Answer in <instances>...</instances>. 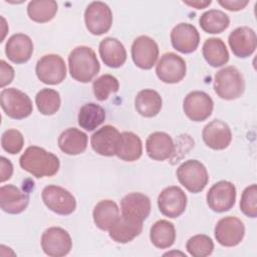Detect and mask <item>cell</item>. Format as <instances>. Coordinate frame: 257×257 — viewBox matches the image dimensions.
<instances>
[{
  "label": "cell",
  "mask_w": 257,
  "mask_h": 257,
  "mask_svg": "<svg viewBox=\"0 0 257 257\" xmlns=\"http://www.w3.org/2000/svg\"><path fill=\"white\" fill-rule=\"evenodd\" d=\"M20 167L36 178L52 177L59 170V159L46 150L30 146L19 159Z\"/></svg>",
  "instance_id": "cell-1"
},
{
  "label": "cell",
  "mask_w": 257,
  "mask_h": 257,
  "mask_svg": "<svg viewBox=\"0 0 257 257\" xmlns=\"http://www.w3.org/2000/svg\"><path fill=\"white\" fill-rule=\"evenodd\" d=\"M68 68L73 79L86 83L96 76L100 65L95 52L90 47L81 45L75 47L69 53Z\"/></svg>",
  "instance_id": "cell-2"
},
{
  "label": "cell",
  "mask_w": 257,
  "mask_h": 257,
  "mask_svg": "<svg viewBox=\"0 0 257 257\" xmlns=\"http://www.w3.org/2000/svg\"><path fill=\"white\" fill-rule=\"evenodd\" d=\"M214 90L222 99H236L245 90L244 77L235 66H226L215 73Z\"/></svg>",
  "instance_id": "cell-3"
},
{
  "label": "cell",
  "mask_w": 257,
  "mask_h": 257,
  "mask_svg": "<svg viewBox=\"0 0 257 257\" xmlns=\"http://www.w3.org/2000/svg\"><path fill=\"white\" fill-rule=\"evenodd\" d=\"M176 175L180 184L194 194L202 192L209 181L206 167L198 160H188L182 163Z\"/></svg>",
  "instance_id": "cell-4"
},
{
  "label": "cell",
  "mask_w": 257,
  "mask_h": 257,
  "mask_svg": "<svg viewBox=\"0 0 257 257\" xmlns=\"http://www.w3.org/2000/svg\"><path fill=\"white\" fill-rule=\"evenodd\" d=\"M0 100L3 111L11 118L23 119L32 113L30 97L17 88H4L0 93Z\"/></svg>",
  "instance_id": "cell-5"
},
{
  "label": "cell",
  "mask_w": 257,
  "mask_h": 257,
  "mask_svg": "<svg viewBox=\"0 0 257 257\" xmlns=\"http://www.w3.org/2000/svg\"><path fill=\"white\" fill-rule=\"evenodd\" d=\"M41 198L45 206L58 215H70L76 208V201L73 195L56 185L46 186L42 190Z\"/></svg>",
  "instance_id": "cell-6"
},
{
  "label": "cell",
  "mask_w": 257,
  "mask_h": 257,
  "mask_svg": "<svg viewBox=\"0 0 257 257\" xmlns=\"http://www.w3.org/2000/svg\"><path fill=\"white\" fill-rule=\"evenodd\" d=\"M35 72L38 79L49 85L61 83L66 77V65L57 54H46L36 63Z\"/></svg>",
  "instance_id": "cell-7"
},
{
  "label": "cell",
  "mask_w": 257,
  "mask_h": 257,
  "mask_svg": "<svg viewBox=\"0 0 257 257\" xmlns=\"http://www.w3.org/2000/svg\"><path fill=\"white\" fill-rule=\"evenodd\" d=\"M84 22L87 30L93 35L106 33L112 24V12L107 4L93 1L84 11Z\"/></svg>",
  "instance_id": "cell-8"
},
{
  "label": "cell",
  "mask_w": 257,
  "mask_h": 257,
  "mask_svg": "<svg viewBox=\"0 0 257 257\" xmlns=\"http://www.w3.org/2000/svg\"><path fill=\"white\" fill-rule=\"evenodd\" d=\"M41 248L43 252L51 257H62L67 255L72 248L69 233L60 227H50L41 236Z\"/></svg>",
  "instance_id": "cell-9"
},
{
  "label": "cell",
  "mask_w": 257,
  "mask_h": 257,
  "mask_svg": "<svg viewBox=\"0 0 257 257\" xmlns=\"http://www.w3.org/2000/svg\"><path fill=\"white\" fill-rule=\"evenodd\" d=\"M217 242L225 247L237 246L244 238L245 227L243 222L234 216L220 219L214 230Z\"/></svg>",
  "instance_id": "cell-10"
},
{
  "label": "cell",
  "mask_w": 257,
  "mask_h": 257,
  "mask_svg": "<svg viewBox=\"0 0 257 257\" xmlns=\"http://www.w3.org/2000/svg\"><path fill=\"white\" fill-rule=\"evenodd\" d=\"M206 199L209 208L214 212L229 211L235 205L236 188L229 181H219L209 189Z\"/></svg>",
  "instance_id": "cell-11"
},
{
  "label": "cell",
  "mask_w": 257,
  "mask_h": 257,
  "mask_svg": "<svg viewBox=\"0 0 257 257\" xmlns=\"http://www.w3.org/2000/svg\"><path fill=\"white\" fill-rule=\"evenodd\" d=\"M186 71L185 60L174 52L163 54L156 65L157 76L165 83L180 82L185 77Z\"/></svg>",
  "instance_id": "cell-12"
},
{
  "label": "cell",
  "mask_w": 257,
  "mask_h": 257,
  "mask_svg": "<svg viewBox=\"0 0 257 257\" xmlns=\"http://www.w3.org/2000/svg\"><path fill=\"white\" fill-rule=\"evenodd\" d=\"M214 102L211 96L201 90L188 93L183 102L185 114L193 121L206 120L213 111Z\"/></svg>",
  "instance_id": "cell-13"
},
{
  "label": "cell",
  "mask_w": 257,
  "mask_h": 257,
  "mask_svg": "<svg viewBox=\"0 0 257 257\" xmlns=\"http://www.w3.org/2000/svg\"><path fill=\"white\" fill-rule=\"evenodd\" d=\"M158 207L164 216L177 218L186 210L187 195L180 187H167L158 197Z\"/></svg>",
  "instance_id": "cell-14"
},
{
  "label": "cell",
  "mask_w": 257,
  "mask_h": 257,
  "mask_svg": "<svg viewBox=\"0 0 257 257\" xmlns=\"http://www.w3.org/2000/svg\"><path fill=\"white\" fill-rule=\"evenodd\" d=\"M159 56V46L150 36L141 35L132 44V58L134 63L142 69H151Z\"/></svg>",
  "instance_id": "cell-15"
},
{
  "label": "cell",
  "mask_w": 257,
  "mask_h": 257,
  "mask_svg": "<svg viewBox=\"0 0 257 257\" xmlns=\"http://www.w3.org/2000/svg\"><path fill=\"white\" fill-rule=\"evenodd\" d=\"M228 43L235 56L246 58L252 55L256 49V33L248 26L238 27L229 34Z\"/></svg>",
  "instance_id": "cell-16"
},
{
  "label": "cell",
  "mask_w": 257,
  "mask_h": 257,
  "mask_svg": "<svg viewBox=\"0 0 257 257\" xmlns=\"http://www.w3.org/2000/svg\"><path fill=\"white\" fill-rule=\"evenodd\" d=\"M171 42L176 50L182 53H192L199 46L200 34L193 24L180 23L171 31Z\"/></svg>",
  "instance_id": "cell-17"
},
{
  "label": "cell",
  "mask_w": 257,
  "mask_h": 257,
  "mask_svg": "<svg viewBox=\"0 0 257 257\" xmlns=\"http://www.w3.org/2000/svg\"><path fill=\"white\" fill-rule=\"evenodd\" d=\"M202 138L207 147L220 151L229 147L232 141V133L225 121L214 119L204 126Z\"/></svg>",
  "instance_id": "cell-18"
},
{
  "label": "cell",
  "mask_w": 257,
  "mask_h": 257,
  "mask_svg": "<svg viewBox=\"0 0 257 257\" xmlns=\"http://www.w3.org/2000/svg\"><path fill=\"white\" fill-rule=\"evenodd\" d=\"M120 133L114 126L106 124L97 130L90 138L92 150L104 157L115 156Z\"/></svg>",
  "instance_id": "cell-19"
},
{
  "label": "cell",
  "mask_w": 257,
  "mask_h": 257,
  "mask_svg": "<svg viewBox=\"0 0 257 257\" xmlns=\"http://www.w3.org/2000/svg\"><path fill=\"white\" fill-rule=\"evenodd\" d=\"M33 52L31 38L23 33L13 34L5 44V54L13 63L21 64L27 62Z\"/></svg>",
  "instance_id": "cell-20"
},
{
  "label": "cell",
  "mask_w": 257,
  "mask_h": 257,
  "mask_svg": "<svg viewBox=\"0 0 257 257\" xmlns=\"http://www.w3.org/2000/svg\"><path fill=\"white\" fill-rule=\"evenodd\" d=\"M143 230V221L121 214L110 227L109 237L116 243H128L138 237Z\"/></svg>",
  "instance_id": "cell-21"
},
{
  "label": "cell",
  "mask_w": 257,
  "mask_h": 257,
  "mask_svg": "<svg viewBox=\"0 0 257 257\" xmlns=\"http://www.w3.org/2000/svg\"><path fill=\"white\" fill-rule=\"evenodd\" d=\"M175 150L172 137L164 132L151 134L146 141V151L148 156L155 161H165L169 159Z\"/></svg>",
  "instance_id": "cell-22"
},
{
  "label": "cell",
  "mask_w": 257,
  "mask_h": 257,
  "mask_svg": "<svg viewBox=\"0 0 257 257\" xmlns=\"http://www.w3.org/2000/svg\"><path fill=\"white\" fill-rule=\"evenodd\" d=\"M29 204V195L20 191L14 185H4L0 188V207L8 214H19Z\"/></svg>",
  "instance_id": "cell-23"
},
{
  "label": "cell",
  "mask_w": 257,
  "mask_h": 257,
  "mask_svg": "<svg viewBox=\"0 0 257 257\" xmlns=\"http://www.w3.org/2000/svg\"><path fill=\"white\" fill-rule=\"evenodd\" d=\"M121 214L140 221L146 220L151 212L150 198L142 193H130L120 201Z\"/></svg>",
  "instance_id": "cell-24"
},
{
  "label": "cell",
  "mask_w": 257,
  "mask_h": 257,
  "mask_svg": "<svg viewBox=\"0 0 257 257\" xmlns=\"http://www.w3.org/2000/svg\"><path fill=\"white\" fill-rule=\"evenodd\" d=\"M99 55L103 63L112 68L120 67L126 60V50L116 38L105 37L99 43Z\"/></svg>",
  "instance_id": "cell-25"
},
{
  "label": "cell",
  "mask_w": 257,
  "mask_h": 257,
  "mask_svg": "<svg viewBox=\"0 0 257 257\" xmlns=\"http://www.w3.org/2000/svg\"><path fill=\"white\" fill-rule=\"evenodd\" d=\"M58 147L66 155H79L87 147V136L76 127H69L60 134Z\"/></svg>",
  "instance_id": "cell-26"
},
{
  "label": "cell",
  "mask_w": 257,
  "mask_h": 257,
  "mask_svg": "<svg viewBox=\"0 0 257 257\" xmlns=\"http://www.w3.org/2000/svg\"><path fill=\"white\" fill-rule=\"evenodd\" d=\"M143 154V144L138 135L132 132L120 134L115 156L125 162H134L141 158Z\"/></svg>",
  "instance_id": "cell-27"
},
{
  "label": "cell",
  "mask_w": 257,
  "mask_h": 257,
  "mask_svg": "<svg viewBox=\"0 0 257 257\" xmlns=\"http://www.w3.org/2000/svg\"><path fill=\"white\" fill-rule=\"evenodd\" d=\"M163 100L160 93L154 89H143L135 98L137 111L145 117H154L162 109Z\"/></svg>",
  "instance_id": "cell-28"
},
{
  "label": "cell",
  "mask_w": 257,
  "mask_h": 257,
  "mask_svg": "<svg viewBox=\"0 0 257 257\" xmlns=\"http://www.w3.org/2000/svg\"><path fill=\"white\" fill-rule=\"evenodd\" d=\"M93 221L100 230L108 231L119 217V209L112 200L99 201L92 212Z\"/></svg>",
  "instance_id": "cell-29"
},
{
  "label": "cell",
  "mask_w": 257,
  "mask_h": 257,
  "mask_svg": "<svg viewBox=\"0 0 257 257\" xmlns=\"http://www.w3.org/2000/svg\"><path fill=\"white\" fill-rule=\"evenodd\" d=\"M202 53L205 60L213 67H220L229 60V52L221 38L211 37L205 40Z\"/></svg>",
  "instance_id": "cell-30"
},
{
  "label": "cell",
  "mask_w": 257,
  "mask_h": 257,
  "mask_svg": "<svg viewBox=\"0 0 257 257\" xmlns=\"http://www.w3.org/2000/svg\"><path fill=\"white\" fill-rule=\"evenodd\" d=\"M150 239L153 245L160 249L171 247L176 240V230L168 220H159L151 228Z\"/></svg>",
  "instance_id": "cell-31"
},
{
  "label": "cell",
  "mask_w": 257,
  "mask_h": 257,
  "mask_svg": "<svg viewBox=\"0 0 257 257\" xmlns=\"http://www.w3.org/2000/svg\"><path fill=\"white\" fill-rule=\"evenodd\" d=\"M105 119V110L99 104L89 102L83 104L78 111V124L85 131L91 132L98 127Z\"/></svg>",
  "instance_id": "cell-32"
},
{
  "label": "cell",
  "mask_w": 257,
  "mask_h": 257,
  "mask_svg": "<svg viewBox=\"0 0 257 257\" xmlns=\"http://www.w3.org/2000/svg\"><path fill=\"white\" fill-rule=\"evenodd\" d=\"M201 28L210 34H218L228 28L230 24L229 16L217 9H211L204 12L199 19Z\"/></svg>",
  "instance_id": "cell-33"
},
{
  "label": "cell",
  "mask_w": 257,
  "mask_h": 257,
  "mask_svg": "<svg viewBox=\"0 0 257 257\" xmlns=\"http://www.w3.org/2000/svg\"><path fill=\"white\" fill-rule=\"evenodd\" d=\"M58 9V5L53 0H34L27 6L28 17L37 23H45L53 19Z\"/></svg>",
  "instance_id": "cell-34"
},
{
  "label": "cell",
  "mask_w": 257,
  "mask_h": 257,
  "mask_svg": "<svg viewBox=\"0 0 257 257\" xmlns=\"http://www.w3.org/2000/svg\"><path fill=\"white\" fill-rule=\"evenodd\" d=\"M35 103L40 113L51 115L58 111L61 99L59 92L51 88H43L39 90L35 96Z\"/></svg>",
  "instance_id": "cell-35"
},
{
  "label": "cell",
  "mask_w": 257,
  "mask_h": 257,
  "mask_svg": "<svg viewBox=\"0 0 257 257\" xmlns=\"http://www.w3.org/2000/svg\"><path fill=\"white\" fill-rule=\"evenodd\" d=\"M119 83L116 77L111 74H102L92 83V90L95 98L99 101L107 99L110 93L118 91Z\"/></svg>",
  "instance_id": "cell-36"
},
{
  "label": "cell",
  "mask_w": 257,
  "mask_h": 257,
  "mask_svg": "<svg viewBox=\"0 0 257 257\" xmlns=\"http://www.w3.org/2000/svg\"><path fill=\"white\" fill-rule=\"evenodd\" d=\"M186 249L193 257H206L212 254L214 243L209 236L198 234L187 241Z\"/></svg>",
  "instance_id": "cell-37"
},
{
  "label": "cell",
  "mask_w": 257,
  "mask_h": 257,
  "mask_svg": "<svg viewBox=\"0 0 257 257\" xmlns=\"http://www.w3.org/2000/svg\"><path fill=\"white\" fill-rule=\"evenodd\" d=\"M240 210L250 218L257 217V186L252 184L245 188L240 200Z\"/></svg>",
  "instance_id": "cell-38"
},
{
  "label": "cell",
  "mask_w": 257,
  "mask_h": 257,
  "mask_svg": "<svg viewBox=\"0 0 257 257\" xmlns=\"http://www.w3.org/2000/svg\"><path fill=\"white\" fill-rule=\"evenodd\" d=\"M1 146L2 149L8 154L15 155L20 153L24 146L23 135L15 128L5 131L1 138Z\"/></svg>",
  "instance_id": "cell-39"
},
{
  "label": "cell",
  "mask_w": 257,
  "mask_h": 257,
  "mask_svg": "<svg viewBox=\"0 0 257 257\" xmlns=\"http://www.w3.org/2000/svg\"><path fill=\"white\" fill-rule=\"evenodd\" d=\"M0 86L4 87L10 84L14 78V69L5 60H0Z\"/></svg>",
  "instance_id": "cell-40"
},
{
  "label": "cell",
  "mask_w": 257,
  "mask_h": 257,
  "mask_svg": "<svg viewBox=\"0 0 257 257\" xmlns=\"http://www.w3.org/2000/svg\"><path fill=\"white\" fill-rule=\"evenodd\" d=\"M218 3L229 11H240L244 9L249 1L248 0H219Z\"/></svg>",
  "instance_id": "cell-41"
},
{
  "label": "cell",
  "mask_w": 257,
  "mask_h": 257,
  "mask_svg": "<svg viewBox=\"0 0 257 257\" xmlns=\"http://www.w3.org/2000/svg\"><path fill=\"white\" fill-rule=\"evenodd\" d=\"M1 183H4L5 181L9 180L13 174V166L12 163L6 159L5 157H1Z\"/></svg>",
  "instance_id": "cell-42"
},
{
  "label": "cell",
  "mask_w": 257,
  "mask_h": 257,
  "mask_svg": "<svg viewBox=\"0 0 257 257\" xmlns=\"http://www.w3.org/2000/svg\"><path fill=\"white\" fill-rule=\"evenodd\" d=\"M183 3L186 4V5H189L191 7H195L196 9H204L207 6H209L212 3V1L211 0H207V1H200V0H198V1H183Z\"/></svg>",
  "instance_id": "cell-43"
}]
</instances>
